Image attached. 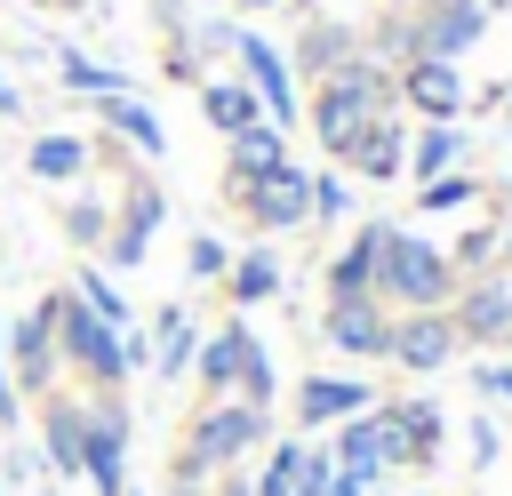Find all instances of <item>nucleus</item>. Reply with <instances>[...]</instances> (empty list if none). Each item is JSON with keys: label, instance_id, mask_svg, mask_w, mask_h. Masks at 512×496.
<instances>
[{"label": "nucleus", "instance_id": "obj_12", "mask_svg": "<svg viewBox=\"0 0 512 496\" xmlns=\"http://www.w3.org/2000/svg\"><path fill=\"white\" fill-rule=\"evenodd\" d=\"M472 88H464V64H440V56H408L400 64V112L416 120H464Z\"/></svg>", "mask_w": 512, "mask_h": 496}, {"label": "nucleus", "instance_id": "obj_16", "mask_svg": "<svg viewBox=\"0 0 512 496\" xmlns=\"http://www.w3.org/2000/svg\"><path fill=\"white\" fill-rule=\"evenodd\" d=\"M368 120H384V112H368V104H360V88H352L344 72L312 88V136H320V152H328V160H352V144H360V128H368Z\"/></svg>", "mask_w": 512, "mask_h": 496}, {"label": "nucleus", "instance_id": "obj_11", "mask_svg": "<svg viewBox=\"0 0 512 496\" xmlns=\"http://www.w3.org/2000/svg\"><path fill=\"white\" fill-rule=\"evenodd\" d=\"M256 352H264V336H256L248 320H224V328H208V336H200V352H192V384H200L208 400H232Z\"/></svg>", "mask_w": 512, "mask_h": 496}, {"label": "nucleus", "instance_id": "obj_19", "mask_svg": "<svg viewBox=\"0 0 512 496\" xmlns=\"http://www.w3.org/2000/svg\"><path fill=\"white\" fill-rule=\"evenodd\" d=\"M352 56H360L352 16H312V24H304V40L288 48V72H296V80H328V72H344Z\"/></svg>", "mask_w": 512, "mask_h": 496}, {"label": "nucleus", "instance_id": "obj_1", "mask_svg": "<svg viewBox=\"0 0 512 496\" xmlns=\"http://www.w3.org/2000/svg\"><path fill=\"white\" fill-rule=\"evenodd\" d=\"M272 440V408H256V400H200L192 408V424H184V440H176V480H224V472H240V456H256Z\"/></svg>", "mask_w": 512, "mask_h": 496}, {"label": "nucleus", "instance_id": "obj_24", "mask_svg": "<svg viewBox=\"0 0 512 496\" xmlns=\"http://www.w3.org/2000/svg\"><path fill=\"white\" fill-rule=\"evenodd\" d=\"M160 216H168V200H160L152 184H136V192H128V216H120V224H112V240H104V264L136 272V264H144V248H152V232H160Z\"/></svg>", "mask_w": 512, "mask_h": 496}, {"label": "nucleus", "instance_id": "obj_36", "mask_svg": "<svg viewBox=\"0 0 512 496\" xmlns=\"http://www.w3.org/2000/svg\"><path fill=\"white\" fill-rule=\"evenodd\" d=\"M464 456H472V472H488V464L504 456V432H496L488 408H472V424H464Z\"/></svg>", "mask_w": 512, "mask_h": 496}, {"label": "nucleus", "instance_id": "obj_20", "mask_svg": "<svg viewBox=\"0 0 512 496\" xmlns=\"http://www.w3.org/2000/svg\"><path fill=\"white\" fill-rule=\"evenodd\" d=\"M384 408V424H392V456L400 464H432L440 456V440H448V416H440V400H376Z\"/></svg>", "mask_w": 512, "mask_h": 496}, {"label": "nucleus", "instance_id": "obj_27", "mask_svg": "<svg viewBox=\"0 0 512 496\" xmlns=\"http://www.w3.org/2000/svg\"><path fill=\"white\" fill-rule=\"evenodd\" d=\"M200 120H208L216 136H240V128L264 120V104H256L248 80H200Z\"/></svg>", "mask_w": 512, "mask_h": 496}, {"label": "nucleus", "instance_id": "obj_14", "mask_svg": "<svg viewBox=\"0 0 512 496\" xmlns=\"http://www.w3.org/2000/svg\"><path fill=\"white\" fill-rule=\"evenodd\" d=\"M384 240H392V224L384 216H368V224H352V240L320 264V280H328V304H352V296H376V264H384Z\"/></svg>", "mask_w": 512, "mask_h": 496}, {"label": "nucleus", "instance_id": "obj_26", "mask_svg": "<svg viewBox=\"0 0 512 496\" xmlns=\"http://www.w3.org/2000/svg\"><path fill=\"white\" fill-rule=\"evenodd\" d=\"M224 296H232L240 312H256V304H272V296H288L280 248H272V240H256L248 256H232V272H224Z\"/></svg>", "mask_w": 512, "mask_h": 496}, {"label": "nucleus", "instance_id": "obj_10", "mask_svg": "<svg viewBox=\"0 0 512 496\" xmlns=\"http://www.w3.org/2000/svg\"><path fill=\"white\" fill-rule=\"evenodd\" d=\"M456 352H464V336H456L448 312H392V344H384V360H400L408 376H440Z\"/></svg>", "mask_w": 512, "mask_h": 496}, {"label": "nucleus", "instance_id": "obj_15", "mask_svg": "<svg viewBox=\"0 0 512 496\" xmlns=\"http://www.w3.org/2000/svg\"><path fill=\"white\" fill-rule=\"evenodd\" d=\"M80 440H88V392H72V384L40 392V464L80 480Z\"/></svg>", "mask_w": 512, "mask_h": 496}, {"label": "nucleus", "instance_id": "obj_33", "mask_svg": "<svg viewBox=\"0 0 512 496\" xmlns=\"http://www.w3.org/2000/svg\"><path fill=\"white\" fill-rule=\"evenodd\" d=\"M496 240H504V216H480V224L448 248V264H456L464 280H472V272H496Z\"/></svg>", "mask_w": 512, "mask_h": 496}, {"label": "nucleus", "instance_id": "obj_50", "mask_svg": "<svg viewBox=\"0 0 512 496\" xmlns=\"http://www.w3.org/2000/svg\"><path fill=\"white\" fill-rule=\"evenodd\" d=\"M40 496H48V488H40Z\"/></svg>", "mask_w": 512, "mask_h": 496}, {"label": "nucleus", "instance_id": "obj_25", "mask_svg": "<svg viewBox=\"0 0 512 496\" xmlns=\"http://www.w3.org/2000/svg\"><path fill=\"white\" fill-rule=\"evenodd\" d=\"M448 168H472L464 128H456V120H416V136H408V176L432 184V176H448Z\"/></svg>", "mask_w": 512, "mask_h": 496}, {"label": "nucleus", "instance_id": "obj_28", "mask_svg": "<svg viewBox=\"0 0 512 496\" xmlns=\"http://www.w3.org/2000/svg\"><path fill=\"white\" fill-rule=\"evenodd\" d=\"M56 72H64L72 96H136V80H128L120 64H96V56L72 48V40H56Z\"/></svg>", "mask_w": 512, "mask_h": 496}, {"label": "nucleus", "instance_id": "obj_45", "mask_svg": "<svg viewBox=\"0 0 512 496\" xmlns=\"http://www.w3.org/2000/svg\"><path fill=\"white\" fill-rule=\"evenodd\" d=\"M480 8H488V16H496V8H512V0H480Z\"/></svg>", "mask_w": 512, "mask_h": 496}, {"label": "nucleus", "instance_id": "obj_41", "mask_svg": "<svg viewBox=\"0 0 512 496\" xmlns=\"http://www.w3.org/2000/svg\"><path fill=\"white\" fill-rule=\"evenodd\" d=\"M0 112H8V120L24 112V96H16V80H8V72H0Z\"/></svg>", "mask_w": 512, "mask_h": 496}, {"label": "nucleus", "instance_id": "obj_39", "mask_svg": "<svg viewBox=\"0 0 512 496\" xmlns=\"http://www.w3.org/2000/svg\"><path fill=\"white\" fill-rule=\"evenodd\" d=\"M0 424H16V376H8V360H0Z\"/></svg>", "mask_w": 512, "mask_h": 496}, {"label": "nucleus", "instance_id": "obj_3", "mask_svg": "<svg viewBox=\"0 0 512 496\" xmlns=\"http://www.w3.org/2000/svg\"><path fill=\"white\" fill-rule=\"evenodd\" d=\"M456 288H464V272L448 264V248H432V240H416V232L392 224L384 264H376V304L384 312H448Z\"/></svg>", "mask_w": 512, "mask_h": 496}, {"label": "nucleus", "instance_id": "obj_31", "mask_svg": "<svg viewBox=\"0 0 512 496\" xmlns=\"http://www.w3.org/2000/svg\"><path fill=\"white\" fill-rule=\"evenodd\" d=\"M72 296L96 312V320H112V328H136V312H128V296H120V280L112 272H96V264H80V280H72Z\"/></svg>", "mask_w": 512, "mask_h": 496}, {"label": "nucleus", "instance_id": "obj_2", "mask_svg": "<svg viewBox=\"0 0 512 496\" xmlns=\"http://www.w3.org/2000/svg\"><path fill=\"white\" fill-rule=\"evenodd\" d=\"M48 312H56V360L80 376V392H120L136 368H128V328L96 320L72 288H48Z\"/></svg>", "mask_w": 512, "mask_h": 496}, {"label": "nucleus", "instance_id": "obj_22", "mask_svg": "<svg viewBox=\"0 0 512 496\" xmlns=\"http://www.w3.org/2000/svg\"><path fill=\"white\" fill-rule=\"evenodd\" d=\"M96 136H120L136 160H160L168 152V128L144 96H96Z\"/></svg>", "mask_w": 512, "mask_h": 496}, {"label": "nucleus", "instance_id": "obj_47", "mask_svg": "<svg viewBox=\"0 0 512 496\" xmlns=\"http://www.w3.org/2000/svg\"><path fill=\"white\" fill-rule=\"evenodd\" d=\"M56 8H88V0H56Z\"/></svg>", "mask_w": 512, "mask_h": 496}, {"label": "nucleus", "instance_id": "obj_23", "mask_svg": "<svg viewBox=\"0 0 512 496\" xmlns=\"http://www.w3.org/2000/svg\"><path fill=\"white\" fill-rule=\"evenodd\" d=\"M344 168H352V176H368V184H400V176H408V120H400V112L368 120Z\"/></svg>", "mask_w": 512, "mask_h": 496}, {"label": "nucleus", "instance_id": "obj_46", "mask_svg": "<svg viewBox=\"0 0 512 496\" xmlns=\"http://www.w3.org/2000/svg\"><path fill=\"white\" fill-rule=\"evenodd\" d=\"M0 352H8V320H0Z\"/></svg>", "mask_w": 512, "mask_h": 496}, {"label": "nucleus", "instance_id": "obj_34", "mask_svg": "<svg viewBox=\"0 0 512 496\" xmlns=\"http://www.w3.org/2000/svg\"><path fill=\"white\" fill-rule=\"evenodd\" d=\"M64 240L104 256V240H112V208H104V200H72V208H64Z\"/></svg>", "mask_w": 512, "mask_h": 496}, {"label": "nucleus", "instance_id": "obj_35", "mask_svg": "<svg viewBox=\"0 0 512 496\" xmlns=\"http://www.w3.org/2000/svg\"><path fill=\"white\" fill-rule=\"evenodd\" d=\"M336 216H352V184L336 168H320L312 176V224H336Z\"/></svg>", "mask_w": 512, "mask_h": 496}, {"label": "nucleus", "instance_id": "obj_5", "mask_svg": "<svg viewBox=\"0 0 512 496\" xmlns=\"http://www.w3.org/2000/svg\"><path fill=\"white\" fill-rule=\"evenodd\" d=\"M128 400L120 392H88V440H80V480L96 496H128Z\"/></svg>", "mask_w": 512, "mask_h": 496}, {"label": "nucleus", "instance_id": "obj_7", "mask_svg": "<svg viewBox=\"0 0 512 496\" xmlns=\"http://www.w3.org/2000/svg\"><path fill=\"white\" fill-rule=\"evenodd\" d=\"M240 208H248V224L272 240V232H296V224H312V168H272V176H256V184H240L232 192Z\"/></svg>", "mask_w": 512, "mask_h": 496}, {"label": "nucleus", "instance_id": "obj_6", "mask_svg": "<svg viewBox=\"0 0 512 496\" xmlns=\"http://www.w3.org/2000/svg\"><path fill=\"white\" fill-rule=\"evenodd\" d=\"M232 56H240V80L256 88L264 120H272V128H296V120H304V96H296V72H288V56H280L264 32H232Z\"/></svg>", "mask_w": 512, "mask_h": 496}, {"label": "nucleus", "instance_id": "obj_30", "mask_svg": "<svg viewBox=\"0 0 512 496\" xmlns=\"http://www.w3.org/2000/svg\"><path fill=\"white\" fill-rule=\"evenodd\" d=\"M472 200H480V176H472V168H448V176L416 184V216H456V208H472Z\"/></svg>", "mask_w": 512, "mask_h": 496}, {"label": "nucleus", "instance_id": "obj_17", "mask_svg": "<svg viewBox=\"0 0 512 496\" xmlns=\"http://www.w3.org/2000/svg\"><path fill=\"white\" fill-rule=\"evenodd\" d=\"M320 344H328V352H344V360H384V344H392V312H384L376 296L328 304V320H320Z\"/></svg>", "mask_w": 512, "mask_h": 496}, {"label": "nucleus", "instance_id": "obj_43", "mask_svg": "<svg viewBox=\"0 0 512 496\" xmlns=\"http://www.w3.org/2000/svg\"><path fill=\"white\" fill-rule=\"evenodd\" d=\"M240 8H248V16H264V8H288V0H240Z\"/></svg>", "mask_w": 512, "mask_h": 496}, {"label": "nucleus", "instance_id": "obj_13", "mask_svg": "<svg viewBox=\"0 0 512 496\" xmlns=\"http://www.w3.org/2000/svg\"><path fill=\"white\" fill-rule=\"evenodd\" d=\"M336 472L344 480H360V488H384V472H400V456H392V424H384V408H368V416H344L336 424Z\"/></svg>", "mask_w": 512, "mask_h": 496}, {"label": "nucleus", "instance_id": "obj_37", "mask_svg": "<svg viewBox=\"0 0 512 496\" xmlns=\"http://www.w3.org/2000/svg\"><path fill=\"white\" fill-rule=\"evenodd\" d=\"M184 272H192V280H224V272H232L224 240H216V232H192V248H184Z\"/></svg>", "mask_w": 512, "mask_h": 496}, {"label": "nucleus", "instance_id": "obj_40", "mask_svg": "<svg viewBox=\"0 0 512 496\" xmlns=\"http://www.w3.org/2000/svg\"><path fill=\"white\" fill-rule=\"evenodd\" d=\"M160 496H216V480H176V472H168V488H160Z\"/></svg>", "mask_w": 512, "mask_h": 496}, {"label": "nucleus", "instance_id": "obj_8", "mask_svg": "<svg viewBox=\"0 0 512 496\" xmlns=\"http://www.w3.org/2000/svg\"><path fill=\"white\" fill-rule=\"evenodd\" d=\"M8 376H16V392H56V376H64V360H56V312H48V296L24 312V320H8Z\"/></svg>", "mask_w": 512, "mask_h": 496}, {"label": "nucleus", "instance_id": "obj_9", "mask_svg": "<svg viewBox=\"0 0 512 496\" xmlns=\"http://www.w3.org/2000/svg\"><path fill=\"white\" fill-rule=\"evenodd\" d=\"M448 320H456L464 344H504V352H512V272H472V280L456 288Z\"/></svg>", "mask_w": 512, "mask_h": 496}, {"label": "nucleus", "instance_id": "obj_29", "mask_svg": "<svg viewBox=\"0 0 512 496\" xmlns=\"http://www.w3.org/2000/svg\"><path fill=\"white\" fill-rule=\"evenodd\" d=\"M88 160H96L88 136H40V144H24V168L40 184H72V176H88Z\"/></svg>", "mask_w": 512, "mask_h": 496}, {"label": "nucleus", "instance_id": "obj_44", "mask_svg": "<svg viewBox=\"0 0 512 496\" xmlns=\"http://www.w3.org/2000/svg\"><path fill=\"white\" fill-rule=\"evenodd\" d=\"M504 128H512V80H504Z\"/></svg>", "mask_w": 512, "mask_h": 496}, {"label": "nucleus", "instance_id": "obj_21", "mask_svg": "<svg viewBox=\"0 0 512 496\" xmlns=\"http://www.w3.org/2000/svg\"><path fill=\"white\" fill-rule=\"evenodd\" d=\"M272 168H288V128H272V120H256V128H240V136H224V200H232L240 184H256V176H272Z\"/></svg>", "mask_w": 512, "mask_h": 496}, {"label": "nucleus", "instance_id": "obj_32", "mask_svg": "<svg viewBox=\"0 0 512 496\" xmlns=\"http://www.w3.org/2000/svg\"><path fill=\"white\" fill-rule=\"evenodd\" d=\"M304 448H312V440H272V456H264V472L248 480V496H296V480H304Z\"/></svg>", "mask_w": 512, "mask_h": 496}, {"label": "nucleus", "instance_id": "obj_18", "mask_svg": "<svg viewBox=\"0 0 512 496\" xmlns=\"http://www.w3.org/2000/svg\"><path fill=\"white\" fill-rule=\"evenodd\" d=\"M384 392L368 384V376H304L296 384V424L304 432H320V424H344V416H368Z\"/></svg>", "mask_w": 512, "mask_h": 496}, {"label": "nucleus", "instance_id": "obj_38", "mask_svg": "<svg viewBox=\"0 0 512 496\" xmlns=\"http://www.w3.org/2000/svg\"><path fill=\"white\" fill-rule=\"evenodd\" d=\"M472 400L488 408V400H512V360H480L472 368Z\"/></svg>", "mask_w": 512, "mask_h": 496}, {"label": "nucleus", "instance_id": "obj_42", "mask_svg": "<svg viewBox=\"0 0 512 496\" xmlns=\"http://www.w3.org/2000/svg\"><path fill=\"white\" fill-rule=\"evenodd\" d=\"M496 272H512V224H504V240H496Z\"/></svg>", "mask_w": 512, "mask_h": 496}, {"label": "nucleus", "instance_id": "obj_48", "mask_svg": "<svg viewBox=\"0 0 512 496\" xmlns=\"http://www.w3.org/2000/svg\"><path fill=\"white\" fill-rule=\"evenodd\" d=\"M384 8H408V0H384Z\"/></svg>", "mask_w": 512, "mask_h": 496}, {"label": "nucleus", "instance_id": "obj_4", "mask_svg": "<svg viewBox=\"0 0 512 496\" xmlns=\"http://www.w3.org/2000/svg\"><path fill=\"white\" fill-rule=\"evenodd\" d=\"M480 40H488V8H480V0H416V8H400V48H408V56L464 64ZM408 56H400V64H408Z\"/></svg>", "mask_w": 512, "mask_h": 496}, {"label": "nucleus", "instance_id": "obj_49", "mask_svg": "<svg viewBox=\"0 0 512 496\" xmlns=\"http://www.w3.org/2000/svg\"><path fill=\"white\" fill-rule=\"evenodd\" d=\"M0 496H8V488H0Z\"/></svg>", "mask_w": 512, "mask_h": 496}]
</instances>
